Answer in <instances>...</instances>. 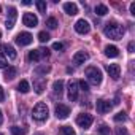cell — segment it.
<instances>
[{"instance_id": "1", "label": "cell", "mask_w": 135, "mask_h": 135, "mask_svg": "<svg viewBox=\"0 0 135 135\" xmlns=\"http://www.w3.org/2000/svg\"><path fill=\"white\" fill-rule=\"evenodd\" d=\"M103 33H105L108 38H111V40H121V38L124 37L126 30H124V27H122L121 24H118V22L111 21V22H108V24L105 26Z\"/></svg>"}, {"instance_id": "2", "label": "cell", "mask_w": 135, "mask_h": 135, "mask_svg": "<svg viewBox=\"0 0 135 135\" xmlns=\"http://www.w3.org/2000/svg\"><path fill=\"white\" fill-rule=\"evenodd\" d=\"M32 116H33V119H37V121H46L48 116H49V110H48L46 103L38 102V103L33 107V110H32Z\"/></svg>"}, {"instance_id": "3", "label": "cell", "mask_w": 135, "mask_h": 135, "mask_svg": "<svg viewBox=\"0 0 135 135\" xmlns=\"http://www.w3.org/2000/svg\"><path fill=\"white\" fill-rule=\"evenodd\" d=\"M86 76H88V81L94 86H99L102 83V72L97 69V67H88L86 69Z\"/></svg>"}, {"instance_id": "4", "label": "cell", "mask_w": 135, "mask_h": 135, "mask_svg": "<svg viewBox=\"0 0 135 135\" xmlns=\"http://www.w3.org/2000/svg\"><path fill=\"white\" fill-rule=\"evenodd\" d=\"M92 121H94V118H92L91 114H88V113H81V114H78V118H76V124H78L81 129H89V127L92 126Z\"/></svg>"}, {"instance_id": "5", "label": "cell", "mask_w": 135, "mask_h": 135, "mask_svg": "<svg viewBox=\"0 0 135 135\" xmlns=\"http://www.w3.org/2000/svg\"><path fill=\"white\" fill-rule=\"evenodd\" d=\"M69 100L70 102H75L76 99H78V81H75V80H70L69 81Z\"/></svg>"}, {"instance_id": "6", "label": "cell", "mask_w": 135, "mask_h": 135, "mask_svg": "<svg viewBox=\"0 0 135 135\" xmlns=\"http://www.w3.org/2000/svg\"><path fill=\"white\" fill-rule=\"evenodd\" d=\"M32 41H33V37H32L29 32H21V33L16 35V43L21 45V46H27V45H30Z\"/></svg>"}, {"instance_id": "7", "label": "cell", "mask_w": 135, "mask_h": 135, "mask_svg": "<svg viewBox=\"0 0 135 135\" xmlns=\"http://www.w3.org/2000/svg\"><path fill=\"white\" fill-rule=\"evenodd\" d=\"M75 30H76L78 33H81V35H84V33H89L91 26H89V22H88L86 19H78V21L75 22Z\"/></svg>"}, {"instance_id": "8", "label": "cell", "mask_w": 135, "mask_h": 135, "mask_svg": "<svg viewBox=\"0 0 135 135\" xmlns=\"http://www.w3.org/2000/svg\"><path fill=\"white\" fill-rule=\"evenodd\" d=\"M16 18H18V11H16V8H15V7H11V8L8 10V18H7V22H5L7 29H13V27H15Z\"/></svg>"}, {"instance_id": "9", "label": "cell", "mask_w": 135, "mask_h": 135, "mask_svg": "<svg viewBox=\"0 0 135 135\" xmlns=\"http://www.w3.org/2000/svg\"><path fill=\"white\" fill-rule=\"evenodd\" d=\"M22 22H24V26H27V27H37L38 18H37L33 13H26V15L22 16Z\"/></svg>"}, {"instance_id": "10", "label": "cell", "mask_w": 135, "mask_h": 135, "mask_svg": "<svg viewBox=\"0 0 135 135\" xmlns=\"http://www.w3.org/2000/svg\"><path fill=\"white\" fill-rule=\"evenodd\" d=\"M107 72H108V75L113 80H119V76H121V67L118 64H110V65H107Z\"/></svg>"}, {"instance_id": "11", "label": "cell", "mask_w": 135, "mask_h": 135, "mask_svg": "<svg viewBox=\"0 0 135 135\" xmlns=\"http://www.w3.org/2000/svg\"><path fill=\"white\" fill-rule=\"evenodd\" d=\"M69 114H70V108L67 107V105H64V103L56 105V116H57L59 119H65Z\"/></svg>"}, {"instance_id": "12", "label": "cell", "mask_w": 135, "mask_h": 135, "mask_svg": "<svg viewBox=\"0 0 135 135\" xmlns=\"http://www.w3.org/2000/svg\"><path fill=\"white\" fill-rule=\"evenodd\" d=\"M0 49L3 51V56H5V57H8V59H11V60L16 59V56H18V54H16V49H15L11 45H8V43L2 45V46H0Z\"/></svg>"}, {"instance_id": "13", "label": "cell", "mask_w": 135, "mask_h": 135, "mask_svg": "<svg viewBox=\"0 0 135 135\" xmlns=\"http://www.w3.org/2000/svg\"><path fill=\"white\" fill-rule=\"evenodd\" d=\"M45 88H46V80L43 76H38V78L33 80V89H35L37 94H41L45 91Z\"/></svg>"}, {"instance_id": "14", "label": "cell", "mask_w": 135, "mask_h": 135, "mask_svg": "<svg viewBox=\"0 0 135 135\" xmlns=\"http://www.w3.org/2000/svg\"><path fill=\"white\" fill-rule=\"evenodd\" d=\"M97 111L100 113V114H105V113H108L110 110H111V103L110 102H107V100H97Z\"/></svg>"}, {"instance_id": "15", "label": "cell", "mask_w": 135, "mask_h": 135, "mask_svg": "<svg viewBox=\"0 0 135 135\" xmlns=\"http://www.w3.org/2000/svg\"><path fill=\"white\" fill-rule=\"evenodd\" d=\"M88 59H89V54H88L86 51H78V52H75V56H73V62H75L76 65L84 64Z\"/></svg>"}, {"instance_id": "16", "label": "cell", "mask_w": 135, "mask_h": 135, "mask_svg": "<svg viewBox=\"0 0 135 135\" xmlns=\"http://www.w3.org/2000/svg\"><path fill=\"white\" fill-rule=\"evenodd\" d=\"M64 11L70 16H75V15H78V7H76V3L67 2V3H64Z\"/></svg>"}, {"instance_id": "17", "label": "cell", "mask_w": 135, "mask_h": 135, "mask_svg": "<svg viewBox=\"0 0 135 135\" xmlns=\"http://www.w3.org/2000/svg\"><path fill=\"white\" fill-rule=\"evenodd\" d=\"M105 56H108V57H118L119 56V49L114 45H107L105 46Z\"/></svg>"}, {"instance_id": "18", "label": "cell", "mask_w": 135, "mask_h": 135, "mask_svg": "<svg viewBox=\"0 0 135 135\" xmlns=\"http://www.w3.org/2000/svg\"><path fill=\"white\" fill-rule=\"evenodd\" d=\"M16 75H18V69H16V67H8V69H5V80L7 81H11Z\"/></svg>"}, {"instance_id": "19", "label": "cell", "mask_w": 135, "mask_h": 135, "mask_svg": "<svg viewBox=\"0 0 135 135\" xmlns=\"http://www.w3.org/2000/svg\"><path fill=\"white\" fill-rule=\"evenodd\" d=\"M52 91H54V94L56 95H62V91H64V81L62 80H57V81H54V84H52Z\"/></svg>"}, {"instance_id": "20", "label": "cell", "mask_w": 135, "mask_h": 135, "mask_svg": "<svg viewBox=\"0 0 135 135\" xmlns=\"http://www.w3.org/2000/svg\"><path fill=\"white\" fill-rule=\"evenodd\" d=\"M18 91H19V92H22V94L29 92V91H30L29 81H26V80H21V81H19V84H18Z\"/></svg>"}, {"instance_id": "21", "label": "cell", "mask_w": 135, "mask_h": 135, "mask_svg": "<svg viewBox=\"0 0 135 135\" xmlns=\"http://www.w3.org/2000/svg\"><path fill=\"white\" fill-rule=\"evenodd\" d=\"M40 57H41L40 49H32V51L29 52V60H30V62H38Z\"/></svg>"}, {"instance_id": "22", "label": "cell", "mask_w": 135, "mask_h": 135, "mask_svg": "<svg viewBox=\"0 0 135 135\" xmlns=\"http://www.w3.org/2000/svg\"><path fill=\"white\" fill-rule=\"evenodd\" d=\"M95 13H97L99 16H105V15L108 13L107 5H102V3H100V5H97V7H95Z\"/></svg>"}, {"instance_id": "23", "label": "cell", "mask_w": 135, "mask_h": 135, "mask_svg": "<svg viewBox=\"0 0 135 135\" xmlns=\"http://www.w3.org/2000/svg\"><path fill=\"white\" fill-rule=\"evenodd\" d=\"M35 5H37V8H38V11H40V13L46 15V2H45V0H37Z\"/></svg>"}, {"instance_id": "24", "label": "cell", "mask_w": 135, "mask_h": 135, "mask_svg": "<svg viewBox=\"0 0 135 135\" xmlns=\"http://www.w3.org/2000/svg\"><path fill=\"white\" fill-rule=\"evenodd\" d=\"M60 133H62V135H76V133H75V130H73L72 127H69V126L60 127Z\"/></svg>"}, {"instance_id": "25", "label": "cell", "mask_w": 135, "mask_h": 135, "mask_svg": "<svg viewBox=\"0 0 135 135\" xmlns=\"http://www.w3.org/2000/svg\"><path fill=\"white\" fill-rule=\"evenodd\" d=\"M113 119H114V121H116V122H121V121H122V122H124V121H126V119H127V114H126V113H124V111H119V113H118V114H114V118H113Z\"/></svg>"}, {"instance_id": "26", "label": "cell", "mask_w": 135, "mask_h": 135, "mask_svg": "<svg viewBox=\"0 0 135 135\" xmlns=\"http://www.w3.org/2000/svg\"><path fill=\"white\" fill-rule=\"evenodd\" d=\"M99 132H100L102 135H110V133H111V130H110V127H108L107 124H100V126H99Z\"/></svg>"}, {"instance_id": "27", "label": "cell", "mask_w": 135, "mask_h": 135, "mask_svg": "<svg viewBox=\"0 0 135 135\" xmlns=\"http://www.w3.org/2000/svg\"><path fill=\"white\" fill-rule=\"evenodd\" d=\"M49 70H51V69H49V65H41V67H38L35 72H37V75H41V73H45V75H46Z\"/></svg>"}, {"instance_id": "28", "label": "cell", "mask_w": 135, "mask_h": 135, "mask_svg": "<svg viewBox=\"0 0 135 135\" xmlns=\"http://www.w3.org/2000/svg\"><path fill=\"white\" fill-rule=\"evenodd\" d=\"M46 26H48L49 29H56L59 24H57V19H56V18H49V19L46 21Z\"/></svg>"}, {"instance_id": "29", "label": "cell", "mask_w": 135, "mask_h": 135, "mask_svg": "<svg viewBox=\"0 0 135 135\" xmlns=\"http://www.w3.org/2000/svg\"><path fill=\"white\" fill-rule=\"evenodd\" d=\"M10 130H11V133H13V135H24V133H26V132H24V129H21V127H18V126H13Z\"/></svg>"}, {"instance_id": "30", "label": "cell", "mask_w": 135, "mask_h": 135, "mask_svg": "<svg viewBox=\"0 0 135 135\" xmlns=\"http://www.w3.org/2000/svg\"><path fill=\"white\" fill-rule=\"evenodd\" d=\"M38 40H40L41 43L48 41V40H49V33H48V32H40V33H38Z\"/></svg>"}, {"instance_id": "31", "label": "cell", "mask_w": 135, "mask_h": 135, "mask_svg": "<svg viewBox=\"0 0 135 135\" xmlns=\"http://www.w3.org/2000/svg\"><path fill=\"white\" fill-rule=\"evenodd\" d=\"M78 88H81V91H84V92H88V91H89V84H88L84 80H81V81L78 83Z\"/></svg>"}, {"instance_id": "32", "label": "cell", "mask_w": 135, "mask_h": 135, "mask_svg": "<svg viewBox=\"0 0 135 135\" xmlns=\"http://www.w3.org/2000/svg\"><path fill=\"white\" fill-rule=\"evenodd\" d=\"M7 59L3 57V56H0V69H7Z\"/></svg>"}, {"instance_id": "33", "label": "cell", "mask_w": 135, "mask_h": 135, "mask_svg": "<svg viewBox=\"0 0 135 135\" xmlns=\"http://www.w3.org/2000/svg\"><path fill=\"white\" fill-rule=\"evenodd\" d=\"M116 133H118V135H129L127 130H126V127H118V129H116Z\"/></svg>"}, {"instance_id": "34", "label": "cell", "mask_w": 135, "mask_h": 135, "mask_svg": "<svg viewBox=\"0 0 135 135\" xmlns=\"http://www.w3.org/2000/svg\"><path fill=\"white\" fill-rule=\"evenodd\" d=\"M52 49H56V51H62V49H64V45L57 41V43H54V45H52Z\"/></svg>"}, {"instance_id": "35", "label": "cell", "mask_w": 135, "mask_h": 135, "mask_svg": "<svg viewBox=\"0 0 135 135\" xmlns=\"http://www.w3.org/2000/svg\"><path fill=\"white\" fill-rule=\"evenodd\" d=\"M40 54H41L43 57H49V49H46V48H41V49H40Z\"/></svg>"}, {"instance_id": "36", "label": "cell", "mask_w": 135, "mask_h": 135, "mask_svg": "<svg viewBox=\"0 0 135 135\" xmlns=\"http://www.w3.org/2000/svg\"><path fill=\"white\" fill-rule=\"evenodd\" d=\"M130 15H133V16H135V2H132V3H130Z\"/></svg>"}, {"instance_id": "37", "label": "cell", "mask_w": 135, "mask_h": 135, "mask_svg": "<svg viewBox=\"0 0 135 135\" xmlns=\"http://www.w3.org/2000/svg\"><path fill=\"white\" fill-rule=\"evenodd\" d=\"M127 48H129V52H133V48H135V43H133V41H130Z\"/></svg>"}, {"instance_id": "38", "label": "cell", "mask_w": 135, "mask_h": 135, "mask_svg": "<svg viewBox=\"0 0 135 135\" xmlns=\"http://www.w3.org/2000/svg\"><path fill=\"white\" fill-rule=\"evenodd\" d=\"M5 99V94H3V88H0V102H3Z\"/></svg>"}, {"instance_id": "39", "label": "cell", "mask_w": 135, "mask_h": 135, "mask_svg": "<svg viewBox=\"0 0 135 135\" xmlns=\"http://www.w3.org/2000/svg\"><path fill=\"white\" fill-rule=\"evenodd\" d=\"M3 122V114H2V110H0V124Z\"/></svg>"}, {"instance_id": "40", "label": "cell", "mask_w": 135, "mask_h": 135, "mask_svg": "<svg viewBox=\"0 0 135 135\" xmlns=\"http://www.w3.org/2000/svg\"><path fill=\"white\" fill-rule=\"evenodd\" d=\"M0 11H2V7H0Z\"/></svg>"}, {"instance_id": "41", "label": "cell", "mask_w": 135, "mask_h": 135, "mask_svg": "<svg viewBox=\"0 0 135 135\" xmlns=\"http://www.w3.org/2000/svg\"><path fill=\"white\" fill-rule=\"evenodd\" d=\"M38 135H43V133H38Z\"/></svg>"}, {"instance_id": "42", "label": "cell", "mask_w": 135, "mask_h": 135, "mask_svg": "<svg viewBox=\"0 0 135 135\" xmlns=\"http://www.w3.org/2000/svg\"><path fill=\"white\" fill-rule=\"evenodd\" d=\"M0 37H2V33H0Z\"/></svg>"}]
</instances>
